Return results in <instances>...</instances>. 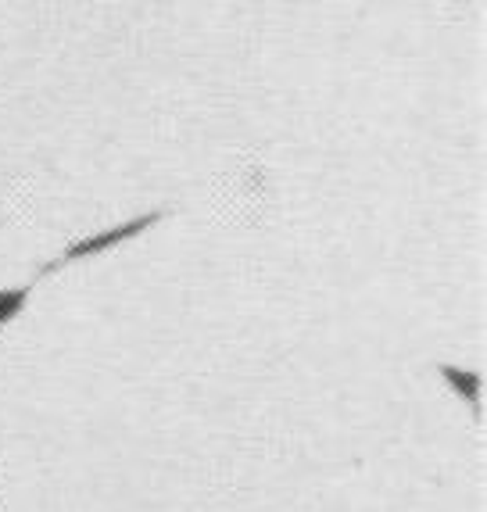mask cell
Masks as SVG:
<instances>
[{"label": "cell", "instance_id": "1", "mask_svg": "<svg viewBox=\"0 0 487 512\" xmlns=\"http://www.w3.org/2000/svg\"><path fill=\"white\" fill-rule=\"evenodd\" d=\"M158 219V215H144V219H133V222H122V226H115V230H104V233H94V237L79 240V244H72L65 255H61V262H72V258H86L94 255V251H108V248H119L122 240L137 237V233H144L151 222ZM58 262V265H61Z\"/></svg>", "mask_w": 487, "mask_h": 512}, {"label": "cell", "instance_id": "2", "mask_svg": "<svg viewBox=\"0 0 487 512\" xmlns=\"http://www.w3.org/2000/svg\"><path fill=\"white\" fill-rule=\"evenodd\" d=\"M441 373H445L448 384H452L455 391H459V398H466V402L477 405V398H480V376L473 373V369L445 366V369H441Z\"/></svg>", "mask_w": 487, "mask_h": 512}, {"label": "cell", "instance_id": "3", "mask_svg": "<svg viewBox=\"0 0 487 512\" xmlns=\"http://www.w3.org/2000/svg\"><path fill=\"white\" fill-rule=\"evenodd\" d=\"M26 298H29V291H0V326H4L8 319H15L18 312H22Z\"/></svg>", "mask_w": 487, "mask_h": 512}]
</instances>
